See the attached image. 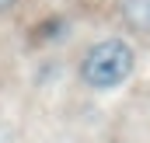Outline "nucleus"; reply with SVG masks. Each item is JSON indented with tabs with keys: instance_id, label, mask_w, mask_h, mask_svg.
Masks as SVG:
<instances>
[{
	"instance_id": "1",
	"label": "nucleus",
	"mask_w": 150,
	"mask_h": 143,
	"mask_svg": "<svg viewBox=\"0 0 150 143\" xmlns=\"http://www.w3.org/2000/svg\"><path fill=\"white\" fill-rule=\"evenodd\" d=\"M136 70V52L126 38H101L80 59V80L94 91H115Z\"/></svg>"
},
{
	"instance_id": "2",
	"label": "nucleus",
	"mask_w": 150,
	"mask_h": 143,
	"mask_svg": "<svg viewBox=\"0 0 150 143\" xmlns=\"http://www.w3.org/2000/svg\"><path fill=\"white\" fill-rule=\"evenodd\" d=\"M119 14L129 28L150 32V0H119Z\"/></svg>"
},
{
	"instance_id": "3",
	"label": "nucleus",
	"mask_w": 150,
	"mask_h": 143,
	"mask_svg": "<svg viewBox=\"0 0 150 143\" xmlns=\"http://www.w3.org/2000/svg\"><path fill=\"white\" fill-rule=\"evenodd\" d=\"M0 143H18V136H14V129L0 126Z\"/></svg>"
},
{
	"instance_id": "4",
	"label": "nucleus",
	"mask_w": 150,
	"mask_h": 143,
	"mask_svg": "<svg viewBox=\"0 0 150 143\" xmlns=\"http://www.w3.org/2000/svg\"><path fill=\"white\" fill-rule=\"evenodd\" d=\"M14 4H18V0H0V14H4V11H11Z\"/></svg>"
}]
</instances>
